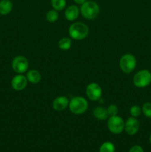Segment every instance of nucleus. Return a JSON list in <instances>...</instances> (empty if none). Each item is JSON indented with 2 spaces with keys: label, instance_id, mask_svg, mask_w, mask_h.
Returning a JSON list of instances; mask_svg holds the SVG:
<instances>
[{
  "label": "nucleus",
  "instance_id": "1",
  "mask_svg": "<svg viewBox=\"0 0 151 152\" xmlns=\"http://www.w3.org/2000/svg\"><path fill=\"white\" fill-rule=\"evenodd\" d=\"M68 33L73 39L82 40L88 36L89 28L83 22H74L69 27Z\"/></svg>",
  "mask_w": 151,
  "mask_h": 152
},
{
  "label": "nucleus",
  "instance_id": "2",
  "mask_svg": "<svg viewBox=\"0 0 151 152\" xmlns=\"http://www.w3.org/2000/svg\"><path fill=\"white\" fill-rule=\"evenodd\" d=\"M100 8L99 6L96 1H86L84 4H82L80 7V13L83 16L87 19H94L99 16Z\"/></svg>",
  "mask_w": 151,
  "mask_h": 152
},
{
  "label": "nucleus",
  "instance_id": "3",
  "mask_svg": "<svg viewBox=\"0 0 151 152\" xmlns=\"http://www.w3.org/2000/svg\"><path fill=\"white\" fill-rule=\"evenodd\" d=\"M68 107L73 114L79 115L87 111L88 108V102L87 99L82 96H75L70 100Z\"/></svg>",
  "mask_w": 151,
  "mask_h": 152
},
{
  "label": "nucleus",
  "instance_id": "4",
  "mask_svg": "<svg viewBox=\"0 0 151 152\" xmlns=\"http://www.w3.org/2000/svg\"><path fill=\"white\" fill-rule=\"evenodd\" d=\"M133 84L136 87L143 88L151 83V73L148 70H141L136 73L133 79Z\"/></svg>",
  "mask_w": 151,
  "mask_h": 152
},
{
  "label": "nucleus",
  "instance_id": "5",
  "mask_svg": "<svg viewBox=\"0 0 151 152\" xmlns=\"http://www.w3.org/2000/svg\"><path fill=\"white\" fill-rule=\"evenodd\" d=\"M136 59L131 53L123 55L119 61V66L121 71L125 74L133 72L136 67Z\"/></svg>",
  "mask_w": 151,
  "mask_h": 152
},
{
  "label": "nucleus",
  "instance_id": "6",
  "mask_svg": "<svg viewBox=\"0 0 151 152\" xmlns=\"http://www.w3.org/2000/svg\"><path fill=\"white\" fill-rule=\"evenodd\" d=\"M107 128L111 133L118 134L124 129V120L118 115L111 116L108 118Z\"/></svg>",
  "mask_w": 151,
  "mask_h": 152
},
{
  "label": "nucleus",
  "instance_id": "7",
  "mask_svg": "<svg viewBox=\"0 0 151 152\" xmlns=\"http://www.w3.org/2000/svg\"><path fill=\"white\" fill-rule=\"evenodd\" d=\"M12 68L17 74H24L29 68V62L24 56H17L13 58L11 63Z\"/></svg>",
  "mask_w": 151,
  "mask_h": 152
},
{
  "label": "nucleus",
  "instance_id": "8",
  "mask_svg": "<svg viewBox=\"0 0 151 152\" xmlns=\"http://www.w3.org/2000/svg\"><path fill=\"white\" fill-rule=\"evenodd\" d=\"M86 95L87 98L92 101H98L101 99L102 95V89L99 84L91 83L86 88Z\"/></svg>",
  "mask_w": 151,
  "mask_h": 152
},
{
  "label": "nucleus",
  "instance_id": "9",
  "mask_svg": "<svg viewBox=\"0 0 151 152\" xmlns=\"http://www.w3.org/2000/svg\"><path fill=\"white\" fill-rule=\"evenodd\" d=\"M28 79L26 76H24L22 74H18L13 77L11 80V87L13 90L20 91L24 90L28 85Z\"/></svg>",
  "mask_w": 151,
  "mask_h": 152
},
{
  "label": "nucleus",
  "instance_id": "10",
  "mask_svg": "<svg viewBox=\"0 0 151 152\" xmlns=\"http://www.w3.org/2000/svg\"><path fill=\"white\" fill-rule=\"evenodd\" d=\"M140 124L136 117H130L124 123V130L129 135H135L139 130Z\"/></svg>",
  "mask_w": 151,
  "mask_h": 152
},
{
  "label": "nucleus",
  "instance_id": "11",
  "mask_svg": "<svg viewBox=\"0 0 151 152\" xmlns=\"http://www.w3.org/2000/svg\"><path fill=\"white\" fill-rule=\"evenodd\" d=\"M69 99L65 96L56 97L53 102V108L56 111H62L69 105Z\"/></svg>",
  "mask_w": 151,
  "mask_h": 152
},
{
  "label": "nucleus",
  "instance_id": "12",
  "mask_svg": "<svg viewBox=\"0 0 151 152\" xmlns=\"http://www.w3.org/2000/svg\"><path fill=\"white\" fill-rule=\"evenodd\" d=\"M80 13V8L76 5H70L66 8L65 11V16L67 20L75 21L78 17Z\"/></svg>",
  "mask_w": 151,
  "mask_h": 152
},
{
  "label": "nucleus",
  "instance_id": "13",
  "mask_svg": "<svg viewBox=\"0 0 151 152\" xmlns=\"http://www.w3.org/2000/svg\"><path fill=\"white\" fill-rule=\"evenodd\" d=\"M28 81L31 84H37L41 80V75L37 70H30L27 72L26 75Z\"/></svg>",
  "mask_w": 151,
  "mask_h": 152
},
{
  "label": "nucleus",
  "instance_id": "14",
  "mask_svg": "<svg viewBox=\"0 0 151 152\" xmlns=\"http://www.w3.org/2000/svg\"><path fill=\"white\" fill-rule=\"evenodd\" d=\"M93 114L95 118L99 120H107L109 117V114L107 111V108L102 106H98L95 108L93 111Z\"/></svg>",
  "mask_w": 151,
  "mask_h": 152
},
{
  "label": "nucleus",
  "instance_id": "15",
  "mask_svg": "<svg viewBox=\"0 0 151 152\" xmlns=\"http://www.w3.org/2000/svg\"><path fill=\"white\" fill-rule=\"evenodd\" d=\"M13 9V3L10 0H1L0 1V14L2 16L9 14Z\"/></svg>",
  "mask_w": 151,
  "mask_h": 152
},
{
  "label": "nucleus",
  "instance_id": "16",
  "mask_svg": "<svg viewBox=\"0 0 151 152\" xmlns=\"http://www.w3.org/2000/svg\"><path fill=\"white\" fill-rule=\"evenodd\" d=\"M50 3L54 10L57 11H62L66 7V0H50Z\"/></svg>",
  "mask_w": 151,
  "mask_h": 152
},
{
  "label": "nucleus",
  "instance_id": "17",
  "mask_svg": "<svg viewBox=\"0 0 151 152\" xmlns=\"http://www.w3.org/2000/svg\"><path fill=\"white\" fill-rule=\"evenodd\" d=\"M71 45H72L71 39L68 38V37H64V38L61 39L58 43L59 48L62 50H67L70 49L71 47Z\"/></svg>",
  "mask_w": 151,
  "mask_h": 152
},
{
  "label": "nucleus",
  "instance_id": "18",
  "mask_svg": "<svg viewBox=\"0 0 151 152\" xmlns=\"http://www.w3.org/2000/svg\"><path fill=\"white\" fill-rule=\"evenodd\" d=\"M115 146L110 142H105L102 144L99 148V152H114Z\"/></svg>",
  "mask_w": 151,
  "mask_h": 152
},
{
  "label": "nucleus",
  "instance_id": "19",
  "mask_svg": "<svg viewBox=\"0 0 151 152\" xmlns=\"http://www.w3.org/2000/svg\"><path fill=\"white\" fill-rule=\"evenodd\" d=\"M58 18H59V13H58L57 10H54V9L49 10L46 14V19L50 23H53L56 22Z\"/></svg>",
  "mask_w": 151,
  "mask_h": 152
},
{
  "label": "nucleus",
  "instance_id": "20",
  "mask_svg": "<svg viewBox=\"0 0 151 152\" xmlns=\"http://www.w3.org/2000/svg\"><path fill=\"white\" fill-rule=\"evenodd\" d=\"M142 111L147 118L151 119V102H145L143 104Z\"/></svg>",
  "mask_w": 151,
  "mask_h": 152
},
{
  "label": "nucleus",
  "instance_id": "21",
  "mask_svg": "<svg viewBox=\"0 0 151 152\" xmlns=\"http://www.w3.org/2000/svg\"><path fill=\"white\" fill-rule=\"evenodd\" d=\"M142 108L141 107H139V105H135L130 108V114L131 115V117H138L139 116H140L141 113H142Z\"/></svg>",
  "mask_w": 151,
  "mask_h": 152
},
{
  "label": "nucleus",
  "instance_id": "22",
  "mask_svg": "<svg viewBox=\"0 0 151 152\" xmlns=\"http://www.w3.org/2000/svg\"><path fill=\"white\" fill-rule=\"evenodd\" d=\"M107 111L108 114H109V117H111V116H115L118 114V108L116 105H114V104H112V105H110L107 107Z\"/></svg>",
  "mask_w": 151,
  "mask_h": 152
},
{
  "label": "nucleus",
  "instance_id": "23",
  "mask_svg": "<svg viewBox=\"0 0 151 152\" xmlns=\"http://www.w3.org/2000/svg\"><path fill=\"white\" fill-rule=\"evenodd\" d=\"M129 152H144V150L142 146L136 145L131 147V148H130Z\"/></svg>",
  "mask_w": 151,
  "mask_h": 152
},
{
  "label": "nucleus",
  "instance_id": "24",
  "mask_svg": "<svg viewBox=\"0 0 151 152\" xmlns=\"http://www.w3.org/2000/svg\"><path fill=\"white\" fill-rule=\"evenodd\" d=\"M86 1H87V0H73V1L76 3V4H81V5L82 4H84Z\"/></svg>",
  "mask_w": 151,
  "mask_h": 152
},
{
  "label": "nucleus",
  "instance_id": "25",
  "mask_svg": "<svg viewBox=\"0 0 151 152\" xmlns=\"http://www.w3.org/2000/svg\"><path fill=\"white\" fill-rule=\"evenodd\" d=\"M149 140H150V144H151V134L150 135V138H149Z\"/></svg>",
  "mask_w": 151,
  "mask_h": 152
}]
</instances>
